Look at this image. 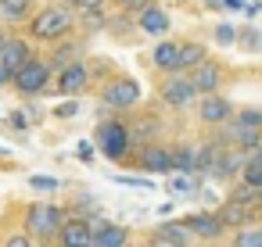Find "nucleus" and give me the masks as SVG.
<instances>
[{
	"label": "nucleus",
	"instance_id": "1",
	"mask_svg": "<svg viewBox=\"0 0 262 247\" xmlns=\"http://www.w3.org/2000/svg\"><path fill=\"white\" fill-rule=\"evenodd\" d=\"M76 29V11L65 4H47L36 15H29V36L33 40H61L65 33Z\"/></svg>",
	"mask_w": 262,
	"mask_h": 247
},
{
	"label": "nucleus",
	"instance_id": "2",
	"mask_svg": "<svg viewBox=\"0 0 262 247\" xmlns=\"http://www.w3.org/2000/svg\"><path fill=\"white\" fill-rule=\"evenodd\" d=\"M51 65H47V58H26L15 72H11V83H15V90L18 93H26V97H33V93H43L47 90V83H51Z\"/></svg>",
	"mask_w": 262,
	"mask_h": 247
},
{
	"label": "nucleus",
	"instance_id": "3",
	"mask_svg": "<svg viewBox=\"0 0 262 247\" xmlns=\"http://www.w3.org/2000/svg\"><path fill=\"white\" fill-rule=\"evenodd\" d=\"M61 222H65V211H61L58 204H33V208L26 211V226H29V233H36V236H58Z\"/></svg>",
	"mask_w": 262,
	"mask_h": 247
},
{
	"label": "nucleus",
	"instance_id": "4",
	"mask_svg": "<svg viewBox=\"0 0 262 247\" xmlns=\"http://www.w3.org/2000/svg\"><path fill=\"white\" fill-rule=\"evenodd\" d=\"M97 140H101V151H104L108 158H115V161L126 158V154H129V143H133L126 122H104V126L97 129Z\"/></svg>",
	"mask_w": 262,
	"mask_h": 247
},
{
	"label": "nucleus",
	"instance_id": "5",
	"mask_svg": "<svg viewBox=\"0 0 262 247\" xmlns=\"http://www.w3.org/2000/svg\"><path fill=\"white\" fill-rule=\"evenodd\" d=\"M187 79H190L194 93H198V97H205V93H219V90H223L226 72H223V65H215V61H208V58H205L198 68H190V72H187Z\"/></svg>",
	"mask_w": 262,
	"mask_h": 247
},
{
	"label": "nucleus",
	"instance_id": "6",
	"mask_svg": "<svg viewBox=\"0 0 262 247\" xmlns=\"http://www.w3.org/2000/svg\"><path fill=\"white\" fill-rule=\"evenodd\" d=\"M162 101L169 104V108H190L194 101H198V93H194V86H190V79L183 76V72H169L165 76V83H162Z\"/></svg>",
	"mask_w": 262,
	"mask_h": 247
},
{
	"label": "nucleus",
	"instance_id": "7",
	"mask_svg": "<svg viewBox=\"0 0 262 247\" xmlns=\"http://www.w3.org/2000/svg\"><path fill=\"white\" fill-rule=\"evenodd\" d=\"M101 97H104L108 108H115V111H129V108H137L140 90H137L133 79H115V83H108V86L101 90Z\"/></svg>",
	"mask_w": 262,
	"mask_h": 247
},
{
	"label": "nucleus",
	"instance_id": "8",
	"mask_svg": "<svg viewBox=\"0 0 262 247\" xmlns=\"http://www.w3.org/2000/svg\"><path fill=\"white\" fill-rule=\"evenodd\" d=\"M230 115H233V104H230L223 93H205V97L198 101V118H201L205 126H223Z\"/></svg>",
	"mask_w": 262,
	"mask_h": 247
},
{
	"label": "nucleus",
	"instance_id": "9",
	"mask_svg": "<svg viewBox=\"0 0 262 247\" xmlns=\"http://www.w3.org/2000/svg\"><path fill=\"white\" fill-rule=\"evenodd\" d=\"M61 76H58V90H61V97H72V93H83L86 90V83H90V72H86V65L83 61H69L65 68H58Z\"/></svg>",
	"mask_w": 262,
	"mask_h": 247
},
{
	"label": "nucleus",
	"instance_id": "10",
	"mask_svg": "<svg viewBox=\"0 0 262 247\" xmlns=\"http://www.w3.org/2000/svg\"><path fill=\"white\" fill-rule=\"evenodd\" d=\"M58 236H61V243H69V247H90V240H94L86 218H65L61 229H58Z\"/></svg>",
	"mask_w": 262,
	"mask_h": 247
},
{
	"label": "nucleus",
	"instance_id": "11",
	"mask_svg": "<svg viewBox=\"0 0 262 247\" xmlns=\"http://www.w3.org/2000/svg\"><path fill=\"white\" fill-rule=\"evenodd\" d=\"M208 58V47L205 43H198V40H183L180 43V51H176V72H190V68H198L201 61Z\"/></svg>",
	"mask_w": 262,
	"mask_h": 247
},
{
	"label": "nucleus",
	"instance_id": "12",
	"mask_svg": "<svg viewBox=\"0 0 262 247\" xmlns=\"http://www.w3.org/2000/svg\"><path fill=\"white\" fill-rule=\"evenodd\" d=\"M26 58H29V43L22 36H4V43H0V65L8 72H15Z\"/></svg>",
	"mask_w": 262,
	"mask_h": 247
},
{
	"label": "nucleus",
	"instance_id": "13",
	"mask_svg": "<svg viewBox=\"0 0 262 247\" xmlns=\"http://www.w3.org/2000/svg\"><path fill=\"white\" fill-rule=\"evenodd\" d=\"M137 22H140V29H144V33H151V36L169 33V15H165L158 4H144V8L137 11Z\"/></svg>",
	"mask_w": 262,
	"mask_h": 247
},
{
	"label": "nucleus",
	"instance_id": "14",
	"mask_svg": "<svg viewBox=\"0 0 262 247\" xmlns=\"http://www.w3.org/2000/svg\"><path fill=\"white\" fill-rule=\"evenodd\" d=\"M144 172H172V151L158 147V143H144V158H140Z\"/></svg>",
	"mask_w": 262,
	"mask_h": 247
},
{
	"label": "nucleus",
	"instance_id": "15",
	"mask_svg": "<svg viewBox=\"0 0 262 247\" xmlns=\"http://www.w3.org/2000/svg\"><path fill=\"white\" fill-rule=\"evenodd\" d=\"M183 226H187L198 240H219L223 229H226V226L219 222V215H194V218H187Z\"/></svg>",
	"mask_w": 262,
	"mask_h": 247
},
{
	"label": "nucleus",
	"instance_id": "16",
	"mask_svg": "<svg viewBox=\"0 0 262 247\" xmlns=\"http://www.w3.org/2000/svg\"><path fill=\"white\" fill-rule=\"evenodd\" d=\"M176 51H180V43H176V40H162V43L155 47V54H151L155 68H162L165 76H169V72H176Z\"/></svg>",
	"mask_w": 262,
	"mask_h": 247
},
{
	"label": "nucleus",
	"instance_id": "17",
	"mask_svg": "<svg viewBox=\"0 0 262 247\" xmlns=\"http://www.w3.org/2000/svg\"><path fill=\"white\" fill-rule=\"evenodd\" d=\"M251 218H255V208H244V204H237V201H226V208L219 211V222H223V226H237V229L248 226Z\"/></svg>",
	"mask_w": 262,
	"mask_h": 247
},
{
	"label": "nucleus",
	"instance_id": "18",
	"mask_svg": "<svg viewBox=\"0 0 262 247\" xmlns=\"http://www.w3.org/2000/svg\"><path fill=\"white\" fill-rule=\"evenodd\" d=\"M90 247H126V229L122 226H104L94 233Z\"/></svg>",
	"mask_w": 262,
	"mask_h": 247
},
{
	"label": "nucleus",
	"instance_id": "19",
	"mask_svg": "<svg viewBox=\"0 0 262 247\" xmlns=\"http://www.w3.org/2000/svg\"><path fill=\"white\" fill-rule=\"evenodd\" d=\"M0 15H4L8 22H29L33 0H0Z\"/></svg>",
	"mask_w": 262,
	"mask_h": 247
},
{
	"label": "nucleus",
	"instance_id": "20",
	"mask_svg": "<svg viewBox=\"0 0 262 247\" xmlns=\"http://www.w3.org/2000/svg\"><path fill=\"white\" fill-rule=\"evenodd\" d=\"M230 201H237V204H244V208H258V204H262V186H248V183H241V186L230 193Z\"/></svg>",
	"mask_w": 262,
	"mask_h": 247
},
{
	"label": "nucleus",
	"instance_id": "21",
	"mask_svg": "<svg viewBox=\"0 0 262 247\" xmlns=\"http://www.w3.org/2000/svg\"><path fill=\"white\" fill-rule=\"evenodd\" d=\"M230 118H233L237 126H244V129L262 133V108H241V111H233Z\"/></svg>",
	"mask_w": 262,
	"mask_h": 247
},
{
	"label": "nucleus",
	"instance_id": "22",
	"mask_svg": "<svg viewBox=\"0 0 262 247\" xmlns=\"http://www.w3.org/2000/svg\"><path fill=\"white\" fill-rule=\"evenodd\" d=\"M172 168L198 172V154H194V147H176V151H172Z\"/></svg>",
	"mask_w": 262,
	"mask_h": 247
},
{
	"label": "nucleus",
	"instance_id": "23",
	"mask_svg": "<svg viewBox=\"0 0 262 247\" xmlns=\"http://www.w3.org/2000/svg\"><path fill=\"white\" fill-rule=\"evenodd\" d=\"M158 129H162V122H158V118H140L137 126H129V136H133V140H144V143H147V140H151V136H155Z\"/></svg>",
	"mask_w": 262,
	"mask_h": 247
},
{
	"label": "nucleus",
	"instance_id": "24",
	"mask_svg": "<svg viewBox=\"0 0 262 247\" xmlns=\"http://www.w3.org/2000/svg\"><path fill=\"white\" fill-rule=\"evenodd\" d=\"M76 58H79V47H76V43H61L47 65H51V68H65V65H69V61H76Z\"/></svg>",
	"mask_w": 262,
	"mask_h": 247
},
{
	"label": "nucleus",
	"instance_id": "25",
	"mask_svg": "<svg viewBox=\"0 0 262 247\" xmlns=\"http://www.w3.org/2000/svg\"><path fill=\"white\" fill-rule=\"evenodd\" d=\"M241 183H248V186H262V165L248 158V161L241 165Z\"/></svg>",
	"mask_w": 262,
	"mask_h": 247
},
{
	"label": "nucleus",
	"instance_id": "26",
	"mask_svg": "<svg viewBox=\"0 0 262 247\" xmlns=\"http://www.w3.org/2000/svg\"><path fill=\"white\" fill-rule=\"evenodd\" d=\"M233 247H262V229H248V233H237Z\"/></svg>",
	"mask_w": 262,
	"mask_h": 247
},
{
	"label": "nucleus",
	"instance_id": "27",
	"mask_svg": "<svg viewBox=\"0 0 262 247\" xmlns=\"http://www.w3.org/2000/svg\"><path fill=\"white\" fill-rule=\"evenodd\" d=\"M215 43H223V47L237 43V29H233V26H219V29H215Z\"/></svg>",
	"mask_w": 262,
	"mask_h": 247
},
{
	"label": "nucleus",
	"instance_id": "28",
	"mask_svg": "<svg viewBox=\"0 0 262 247\" xmlns=\"http://www.w3.org/2000/svg\"><path fill=\"white\" fill-rule=\"evenodd\" d=\"M29 183H33V190H54V186H58L54 176H33Z\"/></svg>",
	"mask_w": 262,
	"mask_h": 247
},
{
	"label": "nucleus",
	"instance_id": "29",
	"mask_svg": "<svg viewBox=\"0 0 262 247\" xmlns=\"http://www.w3.org/2000/svg\"><path fill=\"white\" fill-rule=\"evenodd\" d=\"M172 190H176V193H190V190H194L190 176H176V179H172Z\"/></svg>",
	"mask_w": 262,
	"mask_h": 247
},
{
	"label": "nucleus",
	"instance_id": "30",
	"mask_svg": "<svg viewBox=\"0 0 262 247\" xmlns=\"http://www.w3.org/2000/svg\"><path fill=\"white\" fill-rule=\"evenodd\" d=\"M4 247H33V240H29V233H15V236H8Z\"/></svg>",
	"mask_w": 262,
	"mask_h": 247
},
{
	"label": "nucleus",
	"instance_id": "31",
	"mask_svg": "<svg viewBox=\"0 0 262 247\" xmlns=\"http://www.w3.org/2000/svg\"><path fill=\"white\" fill-rule=\"evenodd\" d=\"M144 4H151V0H119V8H126V11H140Z\"/></svg>",
	"mask_w": 262,
	"mask_h": 247
},
{
	"label": "nucleus",
	"instance_id": "32",
	"mask_svg": "<svg viewBox=\"0 0 262 247\" xmlns=\"http://www.w3.org/2000/svg\"><path fill=\"white\" fill-rule=\"evenodd\" d=\"M79 11H90V8H104V0H72Z\"/></svg>",
	"mask_w": 262,
	"mask_h": 247
},
{
	"label": "nucleus",
	"instance_id": "33",
	"mask_svg": "<svg viewBox=\"0 0 262 247\" xmlns=\"http://www.w3.org/2000/svg\"><path fill=\"white\" fill-rule=\"evenodd\" d=\"M251 161H258V165H262V140L251 147Z\"/></svg>",
	"mask_w": 262,
	"mask_h": 247
},
{
	"label": "nucleus",
	"instance_id": "34",
	"mask_svg": "<svg viewBox=\"0 0 262 247\" xmlns=\"http://www.w3.org/2000/svg\"><path fill=\"white\" fill-rule=\"evenodd\" d=\"M4 83H11V72H8L4 65H0V86H4Z\"/></svg>",
	"mask_w": 262,
	"mask_h": 247
},
{
	"label": "nucleus",
	"instance_id": "35",
	"mask_svg": "<svg viewBox=\"0 0 262 247\" xmlns=\"http://www.w3.org/2000/svg\"><path fill=\"white\" fill-rule=\"evenodd\" d=\"M226 8H244V0H223Z\"/></svg>",
	"mask_w": 262,
	"mask_h": 247
},
{
	"label": "nucleus",
	"instance_id": "36",
	"mask_svg": "<svg viewBox=\"0 0 262 247\" xmlns=\"http://www.w3.org/2000/svg\"><path fill=\"white\" fill-rule=\"evenodd\" d=\"M0 43H4V36H0Z\"/></svg>",
	"mask_w": 262,
	"mask_h": 247
},
{
	"label": "nucleus",
	"instance_id": "37",
	"mask_svg": "<svg viewBox=\"0 0 262 247\" xmlns=\"http://www.w3.org/2000/svg\"><path fill=\"white\" fill-rule=\"evenodd\" d=\"M61 247H69V243H61Z\"/></svg>",
	"mask_w": 262,
	"mask_h": 247
}]
</instances>
